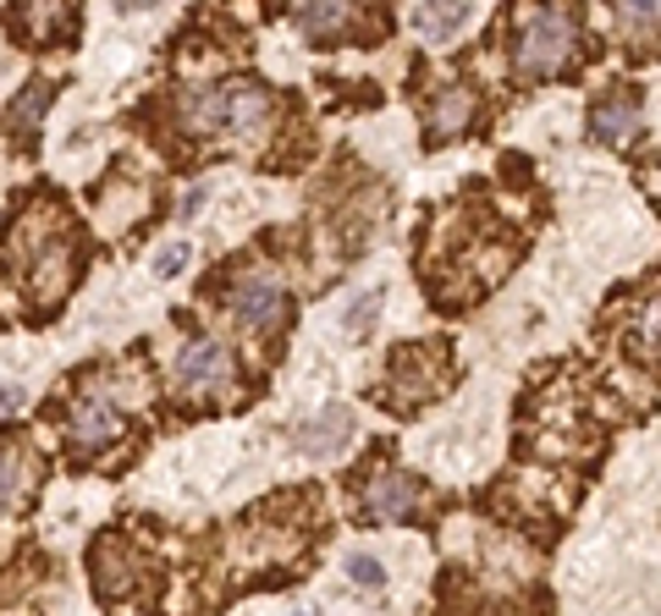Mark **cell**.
I'll list each match as a JSON object with an SVG mask.
<instances>
[{
	"label": "cell",
	"mask_w": 661,
	"mask_h": 616,
	"mask_svg": "<svg viewBox=\"0 0 661 616\" xmlns=\"http://www.w3.org/2000/svg\"><path fill=\"white\" fill-rule=\"evenodd\" d=\"M419 501H425V479L397 473V468H381V473L365 484V506H370L376 517H414Z\"/></svg>",
	"instance_id": "3"
},
{
	"label": "cell",
	"mask_w": 661,
	"mask_h": 616,
	"mask_svg": "<svg viewBox=\"0 0 661 616\" xmlns=\"http://www.w3.org/2000/svg\"><path fill=\"white\" fill-rule=\"evenodd\" d=\"M469 116H474V94H469V89H441V94L430 100V138L463 133Z\"/></svg>",
	"instance_id": "9"
},
{
	"label": "cell",
	"mask_w": 661,
	"mask_h": 616,
	"mask_svg": "<svg viewBox=\"0 0 661 616\" xmlns=\"http://www.w3.org/2000/svg\"><path fill=\"white\" fill-rule=\"evenodd\" d=\"M348 578H354L359 589H386V567H381L370 550H354V556H348Z\"/></svg>",
	"instance_id": "13"
},
{
	"label": "cell",
	"mask_w": 661,
	"mask_h": 616,
	"mask_svg": "<svg viewBox=\"0 0 661 616\" xmlns=\"http://www.w3.org/2000/svg\"><path fill=\"white\" fill-rule=\"evenodd\" d=\"M226 94V127L232 133H254L259 122H265V111H270V94L259 89V83H232V89H221Z\"/></svg>",
	"instance_id": "8"
},
{
	"label": "cell",
	"mask_w": 661,
	"mask_h": 616,
	"mask_svg": "<svg viewBox=\"0 0 661 616\" xmlns=\"http://www.w3.org/2000/svg\"><path fill=\"white\" fill-rule=\"evenodd\" d=\"M376 314H381V287L354 298V309H348V336H365V331L376 325Z\"/></svg>",
	"instance_id": "14"
},
{
	"label": "cell",
	"mask_w": 661,
	"mask_h": 616,
	"mask_svg": "<svg viewBox=\"0 0 661 616\" xmlns=\"http://www.w3.org/2000/svg\"><path fill=\"white\" fill-rule=\"evenodd\" d=\"M116 429H122V413H116L111 402L83 396V402L72 407V440H78V446H105Z\"/></svg>",
	"instance_id": "7"
},
{
	"label": "cell",
	"mask_w": 661,
	"mask_h": 616,
	"mask_svg": "<svg viewBox=\"0 0 661 616\" xmlns=\"http://www.w3.org/2000/svg\"><path fill=\"white\" fill-rule=\"evenodd\" d=\"M199 204H204V188H193V193H188V199H182V221H188V215H193V210H199Z\"/></svg>",
	"instance_id": "18"
},
{
	"label": "cell",
	"mask_w": 661,
	"mask_h": 616,
	"mask_svg": "<svg viewBox=\"0 0 661 616\" xmlns=\"http://www.w3.org/2000/svg\"><path fill=\"white\" fill-rule=\"evenodd\" d=\"M590 133L601 144H628L639 133V94H612L590 111Z\"/></svg>",
	"instance_id": "6"
},
{
	"label": "cell",
	"mask_w": 661,
	"mask_h": 616,
	"mask_svg": "<svg viewBox=\"0 0 661 616\" xmlns=\"http://www.w3.org/2000/svg\"><path fill=\"white\" fill-rule=\"evenodd\" d=\"M348 435H354V407L330 402V407H320V413L298 429V446H303V457H325V451H337Z\"/></svg>",
	"instance_id": "5"
},
{
	"label": "cell",
	"mask_w": 661,
	"mask_h": 616,
	"mask_svg": "<svg viewBox=\"0 0 661 616\" xmlns=\"http://www.w3.org/2000/svg\"><path fill=\"white\" fill-rule=\"evenodd\" d=\"M0 78H7V56H0Z\"/></svg>",
	"instance_id": "19"
},
{
	"label": "cell",
	"mask_w": 661,
	"mask_h": 616,
	"mask_svg": "<svg viewBox=\"0 0 661 616\" xmlns=\"http://www.w3.org/2000/svg\"><path fill=\"white\" fill-rule=\"evenodd\" d=\"M573 56V18L568 12H535L518 34V72L529 78H551L562 72Z\"/></svg>",
	"instance_id": "1"
},
{
	"label": "cell",
	"mask_w": 661,
	"mask_h": 616,
	"mask_svg": "<svg viewBox=\"0 0 661 616\" xmlns=\"http://www.w3.org/2000/svg\"><path fill=\"white\" fill-rule=\"evenodd\" d=\"M18 402H23V391H18L12 380H0V413H12Z\"/></svg>",
	"instance_id": "17"
},
{
	"label": "cell",
	"mask_w": 661,
	"mask_h": 616,
	"mask_svg": "<svg viewBox=\"0 0 661 616\" xmlns=\"http://www.w3.org/2000/svg\"><path fill=\"white\" fill-rule=\"evenodd\" d=\"M232 309H237V320H243V325L265 331V325H276V320L287 314V292H281L270 276H248V281L232 292Z\"/></svg>",
	"instance_id": "4"
},
{
	"label": "cell",
	"mask_w": 661,
	"mask_h": 616,
	"mask_svg": "<svg viewBox=\"0 0 661 616\" xmlns=\"http://www.w3.org/2000/svg\"><path fill=\"white\" fill-rule=\"evenodd\" d=\"M348 7H292V23L309 34V40H330V34H343L348 29Z\"/></svg>",
	"instance_id": "11"
},
{
	"label": "cell",
	"mask_w": 661,
	"mask_h": 616,
	"mask_svg": "<svg viewBox=\"0 0 661 616\" xmlns=\"http://www.w3.org/2000/svg\"><path fill=\"white\" fill-rule=\"evenodd\" d=\"M463 23H469V7H419L414 12V29L425 40H452V34H463Z\"/></svg>",
	"instance_id": "12"
},
{
	"label": "cell",
	"mask_w": 661,
	"mask_h": 616,
	"mask_svg": "<svg viewBox=\"0 0 661 616\" xmlns=\"http://www.w3.org/2000/svg\"><path fill=\"white\" fill-rule=\"evenodd\" d=\"M177 380H182L188 391H215V385L232 380V352H226L215 336H193V341L182 347V358H177Z\"/></svg>",
	"instance_id": "2"
},
{
	"label": "cell",
	"mask_w": 661,
	"mask_h": 616,
	"mask_svg": "<svg viewBox=\"0 0 661 616\" xmlns=\"http://www.w3.org/2000/svg\"><path fill=\"white\" fill-rule=\"evenodd\" d=\"M182 122H188L193 133L226 127V94H221V89H188V94H182Z\"/></svg>",
	"instance_id": "10"
},
{
	"label": "cell",
	"mask_w": 661,
	"mask_h": 616,
	"mask_svg": "<svg viewBox=\"0 0 661 616\" xmlns=\"http://www.w3.org/2000/svg\"><path fill=\"white\" fill-rule=\"evenodd\" d=\"M182 265H188V243H166V248L155 254V276H160V281L182 276Z\"/></svg>",
	"instance_id": "16"
},
{
	"label": "cell",
	"mask_w": 661,
	"mask_h": 616,
	"mask_svg": "<svg viewBox=\"0 0 661 616\" xmlns=\"http://www.w3.org/2000/svg\"><path fill=\"white\" fill-rule=\"evenodd\" d=\"M45 111H51V83H34L29 100H18V127H34Z\"/></svg>",
	"instance_id": "15"
}]
</instances>
